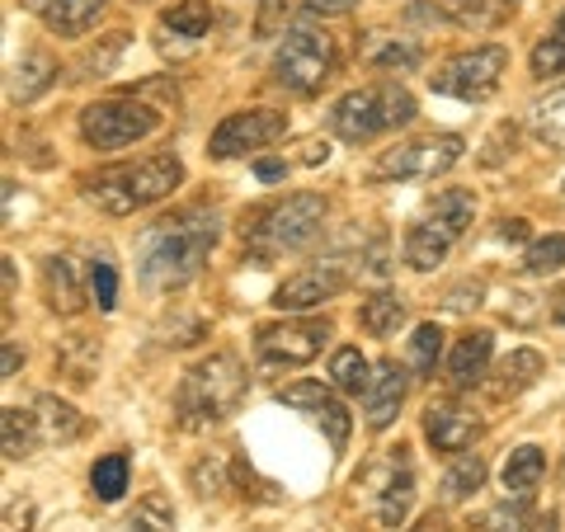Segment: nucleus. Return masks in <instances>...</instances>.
<instances>
[{
    "instance_id": "nucleus-1",
    "label": "nucleus",
    "mask_w": 565,
    "mask_h": 532,
    "mask_svg": "<svg viewBox=\"0 0 565 532\" xmlns=\"http://www.w3.org/2000/svg\"><path fill=\"white\" fill-rule=\"evenodd\" d=\"M217 236H222V217L212 208H180V212H170V217L151 222L147 236H141V251H137L141 283L156 292L184 288V283H193L207 269Z\"/></svg>"
},
{
    "instance_id": "nucleus-2",
    "label": "nucleus",
    "mask_w": 565,
    "mask_h": 532,
    "mask_svg": "<svg viewBox=\"0 0 565 532\" xmlns=\"http://www.w3.org/2000/svg\"><path fill=\"white\" fill-rule=\"evenodd\" d=\"M245 392H250V377H245L241 353L217 349L180 377V392H174V419H180L184 434L217 429V424H226L245 405Z\"/></svg>"
},
{
    "instance_id": "nucleus-3",
    "label": "nucleus",
    "mask_w": 565,
    "mask_h": 532,
    "mask_svg": "<svg viewBox=\"0 0 565 532\" xmlns=\"http://www.w3.org/2000/svg\"><path fill=\"white\" fill-rule=\"evenodd\" d=\"M184 184V166L180 156H141V161H122L109 170H95L85 180V203H95L109 217H132V212L151 208L170 199L174 189Z\"/></svg>"
},
{
    "instance_id": "nucleus-4",
    "label": "nucleus",
    "mask_w": 565,
    "mask_h": 532,
    "mask_svg": "<svg viewBox=\"0 0 565 532\" xmlns=\"http://www.w3.org/2000/svg\"><path fill=\"white\" fill-rule=\"evenodd\" d=\"M330 203L321 193H288V199H274L255 208L250 217L241 226V241H245V255L269 264V259H282V255H297L321 236V222H326Z\"/></svg>"
},
{
    "instance_id": "nucleus-5",
    "label": "nucleus",
    "mask_w": 565,
    "mask_h": 532,
    "mask_svg": "<svg viewBox=\"0 0 565 532\" xmlns=\"http://www.w3.org/2000/svg\"><path fill=\"white\" fill-rule=\"evenodd\" d=\"M415 95L405 91L396 81H373V85H359V91H349L334 99L330 109V132L349 141V147H363V141H377L386 132L405 128V123H415Z\"/></svg>"
},
{
    "instance_id": "nucleus-6",
    "label": "nucleus",
    "mask_w": 565,
    "mask_h": 532,
    "mask_svg": "<svg viewBox=\"0 0 565 532\" xmlns=\"http://www.w3.org/2000/svg\"><path fill=\"white\" fill-rule=\"evenodd\" d=\"M476 217V199L467 189H444V193H434L429 208H424V217L405 232V264H411L415 274H429L438 269V264L448 259V251L457 241L467 236V226Z\"/></svg>"
},
{
    "instance_id": "nucleus-7",
    "label": "nucleus",
    "mask_w": 565,
    "mask_h": 532,
    "mask_svg": "<svg viewBox=\"0 0 565 532\" xmlns=\"http://www.w3.org/2000/svg\"><path fill=\"white\" fill-rule=\"evenodd\" d=\"M334 71V39L316 24H297L274 52V85L288 95H316Z\"/></svg>"
},
{
    "instance_id": "nucleus-8",
    "label": "nucleus",
    "mask_w": 565,
    "mask_h": 532,
    "mask_svg": "<svg viewBox=\"0 0 565 532\" xmlns=\"http://www.w3.org/2000/svg\"><path fill=\"white\" fill-rule=\"evenodd\" d=\"M330 316H292V321H274L255 330V363L264 372H292L307 368L311 359H321V349L330 344Z\"/></svg>"
},
{
    "instance_id": "nucleus-9",
    "label": "nucleus",
    "mask_w": 565,
    "mask_h": 532,
    "mask_svg": "<svg viewBox=\"0 0 565 532\" xmlns=\"http://www.w3.org/2000/svg\"><path fill=\"white\" fill-rule=\"evenodd\" d=\"M509 71V47L504 43H481V47H467L448 57L444 66L429 76L434 95H448V99H462V104H486L494 91H500Z\"/></svg>"
},
{
    "instance_id": "nucleus-10",
    "label": "nucleus",
    "mask_w": 565,
    "mask_h": 532,
    "mask_svg": "<svg viewBox=\"0 0 565 532\" xmlns=\"http://www.w3.org/2000/svg\"><path fill=\"white\" fill-rule=\"evenodd\" d=\"M161 128V114L141 99H99L81 109V141L95 151H122Z\"/></svg>"
},
{
    "instance_id": "nucleus-11",
    "label": "nucleus",
    "mask_w": 565,
    "mask_h": 532,
    "mask_svg": "<svg viewBox=\"0 0 565 532\" xmlns=\"http://www.w3.org/2000/svg\"><path fill=\"white\" fill-rule=\"evenodd\" d=\"M462 151H467V141L457 132H429L415 141H396L392 151L377 156L373 180H434V174H444L462 161Z\"/></svg>"
},
{
    "instance_id": "nucleus-12",
    "label": "nucleus",
    "mask_w": 565,
    "mask_h": 532,
    "mask_svg": "<svg viewBox=\"0 0 565 532\" xmlns=\"http://www.w3.org/2000/svg\"><path fill=\"white\" fill-rule=\"evenodd\" d=\"M282 137H288V114L282 109H241V114H226L212 128L207 156L212 161H236V156H255Z\"/></svg>"
},
{
    "instance_id": "nucleus-13",
    "label": "nucleus",
    "mask_w": 565,
    "mask_h": 532,
    "mask_svg": "<svg viewBox=\"0 0 565 532\" xmlns=\"http://www.w3.org/2000/svg\"><path fill=\"white\" fill-rule=\"evenodd\" d=\"M353 283V274L344 269L340 259H321V264H307V269H297L292 278H282L274 288V307L278 311H316L321 301H334L344 288Z\"/></svg>"
},
{
    "instance_id": "nucleus-14",
    "label": "nucleus",
    "mask_w": 565,
    "mask_h": 532,
    "mask_svg": "<svg viewBox=\"0 0 565 532\" xmlns=\"http://www.w3.org/2000/svg\"><path fill=\"white\" fill-rule=\"evenodd\" d=\"M278 401H282V405H292V411H302L307 419H316V424H321L334 453H340L344 443H349V429H353V419H349L344 401H340V392H334L330 382H316V377L288 382V386H278Z\"/></svg>"
},
{
    "instance_id": "nucleus-15",
    "label": "nucleus",
    "mask_w": 565,
    "mask_h": 532,
    "mask_svg": "<svg viewBox=\"0 0 565 532\" xmlns=\"http://www.w3.org/2000/svg\"><path fill=\"white\" fill-rule=\"evenodd\" d=\"M405 392H411V377H405V368L396 359H382L373 368V382H367L363 392V415H367V429H392V419L401 415L405 405Z\"/></svg>"
},
{
    "instance_id": "nucleus-16",
    "label": "nucleus",
    "mask_w": 565,
    "mask_h": 532,
    "mask_svg": "<svg viewBox=\"0 0 565 532\" xmlns=\"http://www.w3.org/2000/svg\"><path fill=\"white\" fill-rule=\"evenodd\" d=\"M424 438L434 443V453L462 457V453H471V443L481 438V419H471L467 411H457V405H429V411H424Z\"/></svg>"
},
{
    "instance_id": "nucleus-17",
    "label": "nucleus",
    "mask_w": 565,
    "mask_h": 532,
    "mask_svg": "<svg viewBox=\"0 0 565 532\" xmlns=\"http://www.w3.org/2000/svg\"><path fill=\"white\" fill-rule=\"evenodd\" d=\"M490 353H494V334L490 330H467L462 340L448 353V382L452 392H467V386H481L490 377Z\"/></svg>"
},
{
    "instance_id": "nucleus-18",
    "label": "nucleus",
    "mask_w": 565,
    "mask_h": 532,
    "mask_svg": "<svg viewBox=\"0 0 565 532\" xmlns=\"http://www.w3.org/2000/svg\"><path fill=\"white\" fill-rule=\"evenodd\" d=\"M546 377V359L537 349H514L509 359H500L494 363V372H490V396L494 401H514V396H523L527 386H537Z\"/></svg>"
},
{
    "instance_id": "nucleus-19",
    "label": "nucleus",
    "mask_w": 565,
    "mask_h": 532,
    "mask_svg": "<svg viewBox=\"0 0 565 532\" xmlns=\"http://www.w3.org/2000/svg\"><path fill=\"white\" fill-rule=\"evenodd\" d=\"M212 29V6L207 0H174L170 10H161V47L170 52V43H184V47H199Z\"/></svg>"
},
{
    "instance_id": "nucleus-20",
    "label": "nucleus",
    "mask_w": 565,
    "mask_h": 532,
    "mask_svg": "<svg viewBox=\"0 0 565 532\" xmlns=\"http://www.w3.org/2000/svg\"><path fill=\"white\" fill-rule=\"evenodd\" d=\"M43 297H47V307L57 316H81L85 311L81 274H76V264H71L66 255H52L43 264Z\"/></svg>"
},
{
    "instance_id": "nucleus-21",
    "label": "nucleus",
    "mask_w": 565,
    "mask_h": 532,
    "mask_svg": "<svg viewBox=\"0 0 565 532\" xmlns=\"http://www.w3.org/2000/svg\"><path fill=\"white\" fill-rule=\"evenodd\" d=\"M62 66L47 57V52H24L20 62L10 71V104H33L39 95H47L57 85Z\"/></svg>"
},
{
    "instance_id": "nucleus-22",
    "label": "nucleus",
    "mask_w": 565,
    "mask_h": 532,
    "mask_svg": "<svg viewBox=\"0 0 565 532\" xmlns=\"http://www.w3.org/2000/svg\"><path fill=\"white\" fill-rule=\"evenodd\" d=\"M411 500H415V471H411V462H405V448H396L392 476H386L382 500H377V519H382L386 528H401L405 513H411Z\"/></svg>"
},
{
    "instance_id": "nucleus-23",
    "label": "nucleus",
    "mask_w": 565,
    "mask_h": 532,
    "mask_svg": "<svg viewBox=\"0 0 565 532\" xmlns=\"http://www.w3.org/2000/svg\"><path fill=\"white\" fill-rule=\"evenodd\" d=\"M39 14L57 39H81V33L95 29V20L104 14V0H43Z\"/></svg>"
},
{
    "instance_id": "nucleus-24",
    "label": "nucleus",
    "mask_w": 565,
    "mask_h": 532,
    "mask_svg": "<svg viewBox=\"0 0 565 532\" xmlns=\"http://www.w3.org/2000/svg\"><path fill=\"white\" fill-rule=\"evenodd\" d=\"M33 415H39V434H43V443H76V438L85 434V415H81L71 401L52 396V392L33 401Z\"/></svg>"
},
{
    "instance_id": "nucleus-25",
    "label": "nucleus",
    "mask_w": 565,
    "mask_h": 532,
    "mask_svg": "<svg viewBox=\"0 0 565 532\" xmlns=\"http://www.w3.org/2000/svg\"><path fill=\"white\" fill-rule=\"evenodd\" d=\"M405 297L392 292V288H382L373 297H363V307H359V326L373 334V340H392V334L405 326Z\"/></svg>"
},
{
    "instance_id": "nucleus-26",
    "label": "nucleus",
    "mask_w": 565,
    "mask_h": 532,
    "mask_svg": "<svg viewBox=\"0 0 565 532\" xmlns=\"http://www.w3.org/2000/svg\"><path fill=\"white\" fill-rule=\"evenodd\" d=\"M39 443H43L39 415L20 411V405H6V411H0V448H6L10 462H24V457H33Z\"/></svg>"
},
{
    "instance_id": "nucleus-27",
    "label": "nucleus",
    "mask_w": 565,
    "mask_h": 532,
    "mask_svg": "<svg viewBox=\"0 0 565 532\" xmlns=\"http://www.w3.org/2000/svg\"><path fill=\"white\" fill-rule=\"evenodd\" d=\"M326 377L330 386L340 396H363L367 392V382H373V363L359 353V344H340L330 353V368H326Z\"/></svg>"
},
{
    "instance_id": "nucleus-28",
    "label": "nucleus",
    "mask_w": 565,
    "mask_h": 532,
    "mask_svg": "<svg viewBox=\"0 0 565 532\" xmlns=\"http://www.w3.org/2000/svg\"><path fill=\"white\" fill-rule=\"evenodd\" d=\"M542 476H546V453L537 448V443H523V448L509 453L500 481H504L509 494H527V500H533V490L542 486Z\"/></svg>"
},
{
    "instance_id": "nucleus-29",
    "label": "nucleus",
    "mask_w": 565,
    "mask_h": 532,
    "mask_svg": "<svg viewBox=\"0 0 565 532\" xmlns=\"http://www.w3.org/2000/svg\"><path fill=\"white\" fill-rule=\"evenodd\" d=\"M527 132H533L546 151H565V85L527 109Z\"/></svg>"
},
{
    "instance_id": "nucleus-30",
    "label": "nucleus",
    "mask_w": 565,
    "mask_h": 532,
    "mask_svg": "<svg viewBox=\"0 0 565 532\" xmlns=\"http://www.w3.org/2000/svg\"><path fill=\"white\" fill-rule=\"evenodd\" d=\"M486 486V457L481 453H462L457 462L444 471V481H438V500L444 504H462L471 500L476 490Z\"/></svg>"
},
{
    "instance_id": "nucleus-31",
    "label": "nucleus",
    "mask_w": 565,
    "mask_h": 532,
    "mask_svg": "<svg viewBox=\"0 0 565 532\" xmlns=\"http://www.w3.org/2000/svg\"><path fill=\"white\" fill-rule=\"evenodd\" d=\"M99 368V344L90 340V334H66L62 349H57V372L71 382V386H90Z\"/></svg>"
},
{
    "instance_id": "nucleus-32",
    "label": "nucleus",
    "mask_w": 565,
    "mask_h": 532,
    "mask_svg": "<svg viewBox=\"0 0 565 532\" xmlns=\"http://www.w3.org/2000/svg\"><path fill=\"white\" fill-rule=\"evenodd\" d=\"M128 481H132L128 453H109V457H99V462L90 467V490H95L99 504H118L122 494H128Z\"/></svg>"
},
{
    "instance_id": "nucleus-33",
    "label": "nucleus",
    "mask_w": 565,
    "mask_h": 532,
    "mask_svg": "<svg viewBox=\"0 0 565 532\" xmlns=\"http://www.w3.org/2000/svg\"><path fill=\"white\" fill-rule=\"evenodd\" d=\"M363 57L373 62L377 71H396V76H401V71H415V66H419L424 47H419L415 39H382V33H373Z\"/></svg>"
},
{
    "instance_id": "nucleus-34",
    "label": "nucleus",
    "mask_w": 565,
    "mask_h": 532,
    "mask_svg": "<svg viewBox=\"0 0 565 532\" xmlns=\"http://www.w3.org/2000/svg\"><path fill=\"white\" fill-rule=\"evenodd\" d=\"M118 532H174V509L161 500V494H147V500L118 523Z\"/></svg>"
},
{
    "instance_id": "nucleus-35",
    "label": "nucleus",
    "mask_w": 565,
    "mask_h": 532,
    "mask_svg": "<svg viewBox=\"0 0 565 532\" xmlns=\"http://www.w3.org/2000/svg\"><path fill=\"white\" fill-rule=\"evenodd\" d=\"M527 66H533V76H537V81H546V76H565V14H561V24L533 47Z\"/></svg>"
},
{
    "instance_id": "nucleus-36",
    "label": "nucleus",
    "mask_w": 565,
    "mask_h": 532,
    "mask_svg": "<svg viewBox=\"0 0 565 532\" xmlns=\"http://www.w3.org/2000/svg\"><path fill=\"white\" fill-rule=\"evenodd\" d=\"M438 359H444V330H438L434 321L415 326V340H411V368L419 372V377H434Z\"/></svg>"
},
{
    "instance_id": "nucleus-37",
    "label": "nucleus",
    "mask_w": 565,
    "mask_h": 532,
    "mask_svg": "<svg viewBox=\"0 0 565 532\" xmlns=\"http://www.w3.org/2000/svg\"><path fill=\"white\" fill-rule=\"evenodd\" d=\"M556 269H565V236L561 232L542 236L523 251V274H556Z\"/></svg>"
},
{
    "instance_id": "nucleus-38",
    "label": "nucleus",
    "mask_w": 565,
    "mask_h": 532,
    "mask_svg": "<svg viewBox=\"0 0 565 532\" xmlns=\"http://www.w3.org/2000/svg\"><path fill=\"white\" fill-rule=\"evenodd\" d=\"M486 532H533V513H527V494H509L500 509H490Z\"/></svg>"
},
{
    "instance_id": "nucleus-39",
    "label": "nucleus",
    "mask_w": 565,
    "mask_h": 532,
    "mask_svg": "<svg viewBox=\"0 0 565 532\" xmlns=\"http://www.w3.org/2000/svg\"><path fill=\"white\" fill-rule=\"evenodd\" d=\"M90 292H95V307L99 311H114L118 307V269L109 259H90Z\"/></svg>"
},
{
    "instance_id": "nucleus-40",
    "label": "nucleus",
    "mask_w": 565,
    "mask_h": 532,
    "mask_svg": "<svg viewBox=\"0 0 565 532\" xmlns=\"http://www.w3.org/2000/svg\"><path fill=\"white\" fill-rule=\"evenodd\" d=\"M292 20V0H264L259 20H255V39H274L278 24Z\"/></svg>"
},
{
    "instance_id": "nucleus-41",
    "label": "nucleus",
    "mask_w": 565,
    "mask_h": 532,
    "mask_svg": "<svg viewBox=\"0 0 565 532\" xmlns=\"http://www.w3.org/2000/svg\"><path fill=\"white\" fill-rule=\"evenodd\" d=\"M438 10L448 14L452 24H486V0H438Z\"/></svg>"
},
{
    "instance_id": "nucleus-42",
    "label": "nucleus",
    "mask_w": 565,
    "mask_h": 532,
    "mask_svg": "<svg viewBox=\"0 0 565 532\" xmlns=\"http://www.w3.org/2000/svg\"><path fill=\"white\" fill-rule=\"evenodd\" d=\"M481 283H462V288H452L448 297H444V307L448 311H467V307H481Z\"/></svg>"
},
{
    "instance_id": "nucleus-43",
    "label": "nucleus",
    "mask_w": 565,
    "mask_h": 532,
    "mask_svg": "<svg viewBox=\"0 0 565 532\" xmlns=\"http://www.w3.org/2000/svg\"><path fill=\"white\" fill-rule=\"evenodd\" d=\"M33 504H6V532H29Z\"/></svg>"
},
{
    "instance_id": "nucleus-44",
    "label": "nucleus",
    "mask_w": 565,
    "mask_h": 532,
    "mask_svg": "<svg viewBox=\"0 0 565 532\" xmlns=\"http://www.w3.org/2000/svg\"><path fill=\"white\" fill-rule=\"evenodd\" d=\"M359 0H307V10L311 14H349Z\"/></svg>"
},
{
    "instance_id": "nucleus-45",
    "label": "nucleus",
    "mask_w": 565,
    "mask_h": 532,
    "mask_svg": "<svg viewBox=\"0 0 565 532\" xmlns=\"http://www.w3.org/2000/svg\"><path fill=\"white\" fill-rule=\"evenodd\" d=\"M411 532H452V528H448V519H444V513H438V509H429V513H419Z\"/></svg>"
},
{
    "instance_id": "nucleus-46",
    "label": "nucleus",
    "mask_w": 565,
    "mask_h": 532,
    "mask_svg": "<svg viewBox=\"0 0 565 532\" xmlns=\"http://www.w3.org/2000/svg\"><path fill=\"white\" fill-rule=\"evenodd\" d=\"M255 174L264 184H278L282 174H288V161H255Z\"/></svg>"
},
{
    "instance_id": "nucleus-47",
    "label": "nucleus",
    "mask_w": 565,
    "mask_h": 532,
    "mask_svg": "<svg viewBox=\"0 0 565 532\" xmlns=\"http://www.w3.org/2000/svg\"><path fill=\"white\" fill-rule=\"evenodd\" d=\"M20 363H24V349H14V340H6V353H0V372H6V377H14V372H20Z\"/></svg>"
},
{
    "instance_id": "nucleus-48",
    "label": "nucleus",
    "mask_w": 565,
    "mask_h": 532,
    "mask_svg": "<svg viewBox=\"0 0 565 532\" xmlns=\"http://www.w3.org/2000/svg\"><path fill=\"white\" fill-rule=\"evenodd\" d=\"M326 161H330L326 141H307V147H302V166H326Z\"/></svg>"
},
{
    "instance_id": "nucleus-49",
    "label": "nucleus",
    "mask_w": 565,
    "mask_h": 532,
    "mask_svg": "<svg viewBox=\"0 0 565 532\" xmlns=\"http://www.w3.org/2000/svg\"><path fill=\"white\" fill-rule=\"evenodd\" d=\"M500 236H504V241H527V222H523V217L504 222V226H500Z\"/></svg>"
},
{
    "instance_id": "nucleus-50",
    "label": "nucleus",
    "mask_w": 565,
    "mask_h": 532,
    "mask_svg": "<svg viewBox=\"0 0 565 532\" xmlns=\"http://www.w3.org/2000/svg\"><path fill=\"white\" fill-rule=\"evenodd\" d=\"M533 532H556V513H546V519L533 523Z\"/></svg>"
},
{
    "instance_id": "nucleus-51",
    "label": "nucleus",
    "mask_w": 565,
    "mask_h": 532,
    "mask_svg": "<svg viewBox=\"0 0 565 532\" xmlns=\"http://www.w3.org/2000/svg\"><path fill=\"white\" fill-rule=\"evenodd\" d=\"M552 316H556V321L565 326V292H561V301H556V311H552Z\"/></svg>"
}]
</instances>
